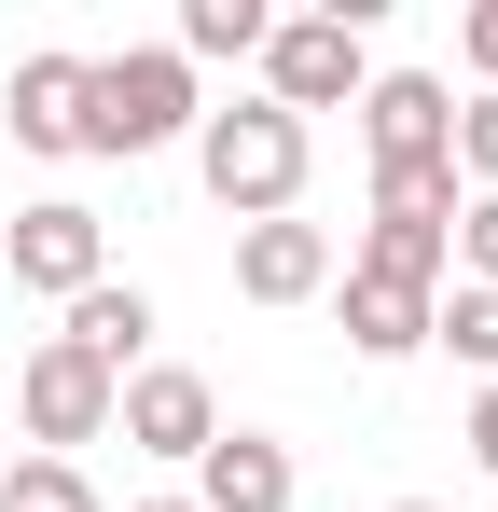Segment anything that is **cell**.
Listing matches in <instances>:
<instances>
[{
    "mask_svg": "<svg viewBox=\"0 0 498 512\" xmlns=\"http://www.w3.org/2000/svg\"><path fill=\"white\" fill-rule=\"evenodd\" d=\"M360 84H374V56H360L346 14H277L263 28V111L305 125V111H332V97H360Z\"/></svg>",
    "mask_w": 498,
    "mask_h": 512,
    "instance_id": "obj_3",
    "label": "cell"
},
{
    "mask_svg": "<svg viewBox=\"0 0 498 512\" xmlns=\"http://www.w3.org/2000/svg\"><path fill=\"white\" fill-rule=\"evenodd\" d=\"M457 167L498 194V97H471V111H457Z\"/></svg>",
    "mask_w": 498,
    "mask_h": 512,
    "instance_id": "obj_17",
    "label": "cell"
},
{
    "mask_svg": "<svg viewBox=\"0 0 498 512\" xmlns=\"http://www.w3.org/2000/svg\"><path fill=\"white\" fill-rule=\"evenodd\" d=\"M0 512H97V485H83L70 457H14L0 471Z\"/></svg>",
    "mask_w": 498,
    "mask_h": 512,
    "instance_id": "obj_15",
    "label": "cell"
},
{
    "mask_svg": "<svg viewBox=\"0 0 498 512\" xmlns=\"http://www.w3.org/2000/svg\"><path fill=\"white\" fill-rule=\"evenodd\" d=\"M263 28H277L263 0H180V70L194 56H263Z\"/></svg>",
    "mask_w": 498,
    "mask_h": 512,
    "instance_id": "obj_14",
    "label": "cell"
},
{
    "mask_svg": "<svg viewBox=\"0 0 498 512\" xmlns=\"http://www.w3.org/2000/svg\"><path fill=\"white\" fill-rule=\"evenodd\" d=\"M429 305H443V291H415L388 263H346V346H360V360H415V346H429Z\"/></svg>",
    "mask_w": 498,
    "mask_h": 512,
    "instance_id": "obj_8",
    "label": "cell"
},
{
    "mask_svg": "<svg viewBox=\"0 0 498 512\" xmlns=\"http://www.w3.org/2000/svg\"><path fill=\"white\" fill-rule=\"evenodd\" d=\"M194 512H291V457H277L263 429H222V443L194 457Z\"/></svg>",
    "mask_w": 498,
    "mask_h": 512,
    "instance_id": "obj_10",
    "label": "cell"
},
{
    "mask_svg": "<svg viewBox=\"0 0 498 512\" xmlns=\"http://www.w3.org/2000/svg\"><path fill=\"white\" fill-rule=\"evenodd\" d=\"M457 263H471V291H498V194L457 208Z\"/></svg>",
    "mask_w": 498,
    "mask_h": 512,
    "instance_id": "obj_16",
    "label": "cell"
},
{
    "mask_svg": "<svg viewBox=\"0 0 498 512\" xmlns=\"http://www.w3.org/2000/svg\"><path fill=\"white\" fill-rule=\"evenodd\" d=\"M236 291H249V305L332 291V236H319V222H249V236H236Z\"/></svg>",
    "mask_w": 498,
    "mask_h": 512,
    "instance_id": "obj_9",
    "label": "cell"
},
{
    "mask_svg": "<svg viewBox=\"0 0 498 512\" xmlns=\"http://www.w3.org/2000/svg\"><path fill=\"white\" fill-rule=\"evenodd\" d=\"M14 291H56V305H83V291H97V208H70V194L14 208Z\"/></svg>",
    "mask_w": 498,
    "mask_h": 512,
    "instance_id": "obj_7",
    "label": "cell"
},
{
    "mask_svg": "<svg viewBox=\"0 0 498 512\" xmlns=\"http://www.w3.org/2000/svg\"><path fill=\"white\" fill-rule=\"evenodd\" d=\"M429 346H457L471 374L498 388V291H471V277H443V305H429Z\"/></svg>",
    "mask_w": 498,
    "mask_h": 512,
    "instance_id": "obj_13",
    "label": "cell"
},
{
    "mask_svg": "<svg viewBox=\"0 0 498 512\" xmlns=\"http://www.w3.org/2000/svg\"><path fill=\"white\" fill-rule=\"evenodd\" d=\"M360 139H374V167H457V97L429 70H374L360 84Z\"/></svg>",
    "mask_w": 498,
    "mask_h": 512,
    "instance_id": "obj_4",
    "label": "cell"
},
{
    "mask_svg": "<svg viewBox=\"0 0 498 512\" xmlns=\"http://www.w3.org/2000/svg\"><path fill=\"white\" fill-rule=\"evenodd\" d=\"M180 125H194V70H180V42L83 56V153H166Z\"/></svg>",
    "mask_w": 498,
    "mask_h": 512,
    "instance_id": "obj_2",
    "label": "cell"
},
{
    "mask_svg": "<svg viewBox=\"0 0 498 512\" xmlns=\"http://www.w3.org/2000/svg\"><path fill=\"white\" fill-rule=\"evenodd\" d=\"M471 457H485V471H498V388H485V402H471Z\"/></svg>",
    "mask_w": 498,
    "mask_h": 512,
    "instance_id": "obj_19",
    "label": "cell"
},
{
    "mask_svg": "<svg viewBox=\"0 0 498 512\" xmlns=\"http://www.w3.org/2000/svg\"><path fill=\"white\" fill-rule=\"evenodd\" d=\"M70 346H83V360H97V374H111V388H125V360L153 346V305L97 277V291H83V305H70Z\"/></svg>",
    "mask_w": 498,
    "mask_h": 512,
    "instance_id": "obj_12",
    "label": "cell"
},
{
    "mask_svg": "<svg viewBox=\"0 0 498 512\" xmlns=\"http://www.w3.org/2000/svg\"><path fill=\"white\" fill-rule=\"evenodd\" d=\"M14 139L28 153H83V56H28L14 70Z\"/></svg>",
    "mask_w": 498,
    "mask_h": 512,
    "instance_id": "obj_11",
    "label": "cell"
},
{
    "mask_svg": "<svg viewBox=\"0 0 498 512\" xmlns=\"http://www.w3.org/2000/svg\"><path fill=\"white\" fill-rule=\"evenodd\" d=\"M139 512H194V499H139Z\"/></svg>",
    "mask_w": 498,
    "mask_h": 512,
    "instance_id": "obj_20",
    "label": "cell"
},
{
    "mask_svg": "<svg viewBox=\"0 0 498 512\" xmlns=\"http://www.w3.org/2000/svg\"><path fill=\"white\" fill-rule=\"evenodd\" d=\"M111 416H125V443H153V457H208V443H222V402H208V374H180V360L125 374V388H111Z\"/></svg>",
    "mask_w": 498,
    "mask_h": 512,
    "instance_id": "obj_6",
    "label": "cell"
},
{
    "mask_svg": "<svg viewBox=\"0 0 498 512\" xmlns=\"http://www.w3.org/2000/svg\"><path fill=\"white\" fill-rule=\"evenodd\" d=\"M14 416H28V443H97V429H111V374H97L70 333H42L28 374H14Z\"/></svg>",
    "mask_w": 498,
    "mask_h": 512,
    "instance_id": "obj_5",
    "label": "cell"
},
{
    "mask_svg": "<svg viewBox=\"0 0 498 512\" xmlns=\"http://www.w3.org/2000/svg\"><path fill=\"white\" fill-rule=\"evenodd\" d=\"M194 167H208V194L236 208V222H291V194H305V125L291 111H194Z\"/></svg>",
    "mask_w": 498,
    "mask_h": 512,
    "instance_id": "obj_1",
    "label": "cell"
},
{
    "mask_svg": "<svg viewBox=\"0 0 498 512\" xmlns=\"http://www.w3.org/2000/svg\"><path fill=\"white\" fill-rule=\"evenodd\" d=\"M402 512H443V499H402Z\"/></svg>",
    "mask_w": 498,
    "mask_h": 512,
    "instance_id": "obj_21",
    "label": "cell"
},
{
    "mask_svg": "<svg viewBox=\"0 0 498 512\" xmlns=\"http://www.w3.org/2000/svg\"><path fill=\"white\" fill-rule=\"evenodd\" d=\"M457 56H471V70H485V97H498V0H471V14H457Z\"/></svg>",
    "mask_w": 498,
    "mask_h": 512,
    "instance_id": "obj_18",
    "label": "cell"
}]
</instances>
